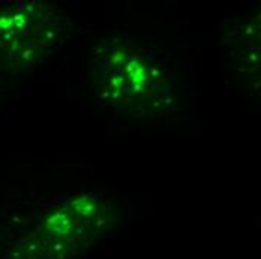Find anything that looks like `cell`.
Wrapping results in <instances>:
<instances>
[{
    "instance_id": "6da1fadb",
    "label": "cell",
    "mask_w": 261,
    "mask_h": 259,
    "mask_svg": "<svg viewBox=\"0 0 261 259\" xmlns=\"http://www.w3.org/2000/svg\"><path fill=\"white\" fill-rule=\"evenodd\" d=\"M95 69L105 96L134 116L164 117L177 104V85L158 52L116 38L98 50Z\"/></svg>"
}]
</instances>
